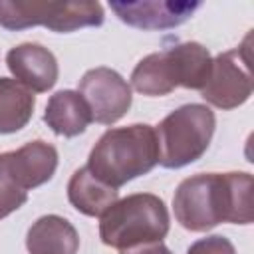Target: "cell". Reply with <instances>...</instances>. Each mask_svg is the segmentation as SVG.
<instances>
[{"mask_svg":"<svg viewBox=\"0 0 254 254\" xmlns=\"http://www.w3.org/2000/svg\"><path fill=\"white\" fill-rule=\"evenodd\" d=\"M173 210L177 222L190 232H206L220 222L250 224L252 175L242 171L192 175L177 187Z\"/></svg>","mask_w":254,"mask_h":254,"instance_id":"obj_1","label":"cell"},{"mask_svg":"<svg viewBox=\"0 0 254 254\" xmlns=\"http://www.w3.org/2000/svg\"><path fill=\"white\" fill-rule=\"evenodd\" d=\"M159 163L155 127L133 123L107 129L87 157V169L105 185L119 189L125 183L149 173Z\"/></svg>","mask_w":254,"mask_h":254,"instance_id":"obj_2","label":"cell"},{"mask_svg":"<svg viewBox=\"0 0 254 254\" xmlns=\"http://www.w3.org/2000/svg\"><path fill=\"white\" fill-rule=\"evenodd\" d=\"M171 216L157 194L135 192L113 202L99 220L103 244L121 250L163 242L169 234Z\"/></svg>","mask_w":254,"mask_h":254,"instance_id":"obj_3","label":"cell"},{"mask_svg":"<svg viewBox=\"0 0 254 254\" xmlns=\"http://www.w3.org/2000/svg\"><path fill=\"white\" fill-rule=\"evenodd\" d=\"M214 111L202 103H187L171 111L155 129L159 165L181 169L198 161L214 135Z\"/></svg>","mask_w":254,"mask_h":254,"instance_id":"obj_4","label":"cell"},{"mask_svg":"<svg viewBox=\"0 0 254 254\" xmlns=\"http://www.w3.org/2000/svg\"><path fill=\"white\" fill-rule=\"evenodd\" d=\"M105 20L99 2H38V0H0V26L6 30H26L44 26L52 32H75L95 28Z\"/></svg>","mask_w":254,"mask_h":254,"instance_id":"obj_5","label":"cell"},{"mask_svg":"<svg viewBox=\"0 0 254 254\" xmlns=\"http://www.w3.org/2000/svg\"><path fill=\"white\" fill-rule=\"evenodd\" d=\"M250 36L244 46L218 54L212 60L208 79L200 89L206 103L218 109H234L248 101L252 95V69H250Z\"/></svg>","mask_w":254,"mask_h":254,"instance_id":"obj_6","label":"cell"},{"mask_svg":"<svg viewBox=\"0 0 254 254\" xmlns=\"http://www.w3.org/2000/svg\"><path fill=\"white\" fill-rule=\"evenodd\" d=\"M79 95L85 99L91 119L101 125L119 121L131 107V85L111 67H93L79 79Z\"/></svg>","mask_w":254,"mask_h":254,"instance_id":"obj_7","label":"cell"},{"mask_svg":"<svg viewBox=\"0 0 254 254\" xmlns=\"http://www.w3.org/2000/svg\"><path fill=\"white\" fill-rule=\"evenodd\" d=\"M121 22L139 30H169L187 22L200 2L185 0H139V2H109Z\"/></svg>","mask_w":254,"mask_h":254,"instance_id":"obj_8","label":"cell"},{"mask_svg":"<svg viewBox=\"0 0 254 254\" xmlns=\"http://www.w3.org/2000/svg\"><path fill=\"white\" fill-rule=\"evenodd\" d=\"M6 65L24 87L32 93H44L58 81L60 67L56 56L40 44H20L6 54Z\"/></svg>","mask_w":254,"mask_h":254,"instance_id":"obj_9","label":"cell"},{"mask_svg":"<svg viewBox=\"0 0 254 254\" xmlns=\"http://www.w3.org/2000/svg\"><path fill=\"white\" fill-rule=\"evenodd\" d=\"M8 167L24 190L36 189L54 177L58 169V149L40 139L30 141L16 151H8Z\"/></svg>","mask_w":254,"mask_h":254,"instance_id":"obj_10","label":"cell"},{"mask_svg":"<svg viewBox=\"0 0 254 254\" xmlns=\"http://www.w3.org/2000/svg\"><path fill=\"white\" fill-rule=\"evenodd\" d=\"M26 248L30 254H77L79 236L67 218L46 214L28 228Z\"/></svg>","mask_w":254,"mask_h":254,"instance_id":"obj_11","label":"cell"},{"mask_svg":"<svg viewBox=\"0 0 254 254\" xmlns=\"http://www.w3.org/2000/svg\"><path fill=\"white\" fill-rule=\"evenodd\" d=\"M44 121L56 135L75 137V135H81L93 119L79 91L62 89V91H56L48 99Z\"/></svg>","mask_w":254,"mask_h":254,"instance_id":"obj_12","label":"cell"},{"mask_svg":"<svg viewBox=\"0 0 254 254\" xmlns=\"http://www.w3.org/2000/svg\"><path fill=\"white\" fill-rule=\"evenodd\" d=\"M119 190L99 181L87 167L77 169L67 183V200L85 216H101L113 202H117Z\"/></svg>","mask_w":254,"mask_h":254,"instance_id":"obj_13","label":"cell"},{"mask_svg":"<svg viewBox=\"0 0 254 254\" xmlns=\"http://www.w3.org/2000/svg\"><path fill=\"white\" fill-rule=\"evenodd\" d=\"M167 54L173 62L177 85L200 91L210 73V52L198 42H183L167 48Z\"/></svg>","mask_w":254,"mask_h":254,"instance_id":"obj_14","label":"cell"},{"mask_svg":"<svg viewBox=\"0 0 254 254\" xmlns=\"http://www.w3.org/2000/svg\"><path fill=\"white\" fill-rule=\"evenodd\" d=\"M131 85L139 93L151 95V97L167 95L175 87H179L175 69H173V62H171L167 50L145 56L135 65V69L131 73Z\"/></svg>","mask_w":254,"mask_h":254,"instance_id":"obj_15","label":"cell"},{"mask_svg":"<svg viewBox=\"0 0 254 254\" xmlns=\"http://www.w3.org/2000/svg\"><path fill=\"white\" fill-rule=\"evenodd\" d=\"M36 97L12 77H0V133H16L32 119Z\"/></svg>","mask_w":254,"mask_h":254,"instance_id":"obj_16","label":"cell"},{"mask_svg":"<svg viewBox=\"0 0 254 254\" xmlns=\"http://www.w3.org/2000/svg\"><path fill=\"white\" fill-rule=\"evenodd\" d=\"M28 200V190H24L10 173L8 153H0V220L16 212Z\"/></svg>","mask_w":254,"mask_h":254,"instance_id":"obj_17","label":"cell"},{"mask_svg":"<svg viewBox=\"0 0 254 254\" xmlns=\"http://www.w3.org/2000/svg\"><path fill=\"white\" fill-rule=\"evenodd\" d=\"M187 254H236V248L228 238L220 234H212V236L192 242Z\"/></svg>","mask_w":254,"mask_h":254,"instance_id":"obj_18","label":"cell"},{"mask_svg":"<svg viewBox=\"0 0 254 254\" xmlns=\"http://www.w3.org/2000/svg\"><path fill=\"white\" fill-rule=\"evenodd\" d=\"M119 254H173V252L163 242H157V244H147V246H137V248L121 250Z\"/></svg>","mask_w":254,"mask_h":254,"instance_id":"obj_19","label":"cell"}]
</instances>
